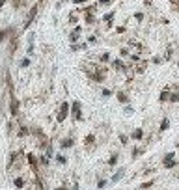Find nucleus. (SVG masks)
I'll return each mask as SVG.
<instances>
[{
    "label": "nucleus",
    "mask_w": 179,
    "mask_h": 190,
    "mask_svg": "<svg viewBox=\"0 0 179 190\" xmlns=\"http://www.w3.org/2000/svg\"><path fill=\"white\" fill-rule=\"evenodd\" d=\"M71 114H73V119H77V121H78V119H82V112H80V103L78 101H75L73 104H71Z\"/></svg>",
    "instance_id": "nucleus-1"
},
{
    "label": "nucleus",
    "mask_w": 179,
    "mask_h": 190,
    "mask_svg": "<svg viewBox=\"0 0 179 190\" xmlns=\"http://www.w3.org/2000/svg\"><path fill=\"white\" fill-rule=\"evenodd\" d=\"M67 112H69V104H67V103H62L60 112H58V121H64V119L67 117Z\"/></svg>",
    "instance_id": "nucleus-2"
},
{
    "label": "nucleus",
    "mask_w": 179,
    "mask_h": 190,
    "mask_svg": "<svg viewBox=\"0 0 179 190\" xmlns=\"http://www.w3.org/2000/svg\"><path fill=\"white\" fill-rule=\"evenodd\" d=\"M177 166V162H174V153H168L166 157H164V168H175Z\"/></svg>",
    "instance_id": "nucleus-3"
},
{
    "label": "nucleus",
    "mask_w": 179,
    "mask_h": 190,
    "mask_svg": "<svg viewBox=\"0 0 179 190\" xmlns=\"http://www.w3.org/2000/svg\"><path fill=\"white\" fill-rule=\"evenodd\" d=\"M10 112H11L13 116L19 114V101L15 99V97H11V101H10Z\"/></svg>",
    "instance_id": "nucleus-4"
},
{
    "label": "nucleus",
    "mask_w": 179,
    "mask_h": 190,
    "mask_svg": "<svg viewBox=\"0 0 179 190\" xmlns=\"http://www.w3.org/2000/svg\"><path fill=\"white\" fill-rule=\"evenodd\" d=\"M36 13H37V8L34 6V8H32V11H30V15H28V21H26V24H24V28H28V26L34 23V17H36Z\"/></svg>",
    "instance_id": "nucleus-5"
},
{
    "label": "nucleus",
    "mask_w": 179,
    "mask_h": 190,
    "mask_svg": "<svg viewBox=\"0 0 179 190\" xmlns=\"http://www.w3.org/2000/svg\"><path fill=\"white\" fill-rule=\"evenodd\" d=\"M28 164L32 166V170L36 172V173L39 172V170H37V160H36V157H34V155H28Z\"/></svg>",
    "instance_id": "nucleus-6"
},
{
    "label": "nucleus",
    "mask_w": 179,
    "mask_h": 190,
    "mask_svg": "<svg viewBox=\"0 0 179 190\" xmlns=\"http://www.w3.org/2000/svg\"><path fill=\"white\" fill-rule=\"evenodd\" d=\"M13 185H15V188H19V190H21V188L24 186V179H23V177H17L15 181H13Z\"/></svg>",
    "instance_id": "nucleus-7"
},
{
    "label": "nucleus",
    "mask_w": 179,
    "mask_h": 190,
    "mask_svg": "<svg viewBox=\"0 0 179 190\" xmlns=\"http://www.w3.org/2000/svg\"><path fill=\"white\" fill-rule=\"evenodd\" d=\"M123 175H125V172H123V170H120V172H116L114 173V177H112V183H118L121 177H123Z\"/></svg>",
    "instance_id": "nucleus-8"
},
{
    "label": "nucleus",
    "mask_w": 179,
    "mask_h": 190,
    "mask_svg": "<svg viewBox=\"0 0 179 190\" xmlns=\"http://www.w3.org/2000/svg\"><path fill=\"white\" fill-rule=\"evenodd\" d=\"M144 136V132H142V129H136L134 132H133V140H140Z\"/></svg>",
    "instance_id": "nucleus-9"
},
{
    "label": "nucleus",
    "mask_w": 179,
    "mask_h": 190,
    "mask_svg": "<svg viewBox=\"0 0 179 190\" xmlns=\"http://www.w3.org/2000/svg\"><path fill=\"white\" fill-rule=\"evenodd\" d=\"M78 34H80V28H75L73 34H71V41H77L78 39Z\"/></svg>",
    "instance_id": "nucleus-10"
},
{
    "label": "nucleus",
    "mask_w": 179,
    "mask_h": 190,
    "mask_svg": "<svg viewBox=\"0 0 179 190\" xmlns=\"http://www.w3.org/2000/svg\"><path fill=\"white\" fill-rule=\"evenodd\" d=\"M71 145H73V140L71 138H65L64 142H62V147H65V149H67V147H71Z\"/></svg>",
    "instance_id": "nucleus-11"
},
{
    "label": "nucleus",
    "mask_w": 179,
    "mask_h": 190,
    "mask_svg": "<svg viewBox=\"0 0 179 190\" xmlns=\"http://www.w3.org/2000/svg\"><path fill=\"white\" fill-rule=\"evenodd\" d=\"M168 97H170V93H168V89H164L162 93H161V101L164 103V101H168Z\"/></svg>",
    "instance_id": "nucleus-12"
},
{
    "label": "nucleus",
    "mask_w": 179,
    "mask_h": 190,
    "mask_svg": "<svg viewBox=\"0 0 179 190\" xmlns=\"http://www.w3.org/2000/svg\"><path fill=\"white\" fill-rule=\"evenodd\" d=\"M170 127V123H168V119H162V123H161V131H166Z\"/></svg>",
    "instance_id": "nucleus-13"
},
{
    "label": "nucleus",
    "mask_w": 179,
    "mask_h": 190,
    "mask_svg": "<svg viewBox=\"0 0 179 190\" xmlns=\"http://www.w3.org/2000/svg\"><path fill=\"white\" fill-rule=\"evenodd\" d=\"M28 134V129H26V127H21V131H19V136L23 138V136H26Z\"/></svg>",
    "instance_id": "nucleus-14"
},
{
    "label": "nucleus",
    "mask_w": 179,
    "mask_h": 190,
    "mask_svg": "<svg viewBox=\"0 0 179 190\" xmlns=\"http://www.w3.org/2000/svg\"><path fill=\"white\" fill-rule=\"evenodd\" d=\"M8 32H10V30H0V43H2V41L6 39V36H8Z\"/></svg>",
    "instance_id": "nucleus-15"
},
{
    "label": "nucleus",
    "mask_w": 179,
    "mask_h": 190,
    "mask_svg": "<svg viewBox=\"0 0 179 190\" xmlns=\"http://www.w3.org/2000/svg\"><path fill=\"white\" fill-rule=\"evenodd\" d=\"M170 95H172V97H168L170 101H174V103H177V101H179V93H170Z\"/></svg>",
    "instance_id": "nucleus-16"
},
{
    "label": "nucleus",
    "mask_w": 179,
    "mask_h": 190,
    "mask_svg": "<svg viewBox=\"0 0 179 190\" xmlns=\"http://www.w3.org/2000/svg\"><path fill=\"white\" fill-rule=\"evenodd\" d=\"M118 99H120L121 103H127V95H125V93H118Z\"/></svg>",
    "instance_id": "nucleus-17"
},
{
    "label": "nucleus",
    "mask_w": 179,
    "mask_h": 190,
    "mask_svg": "<svg viewBox=\"0 0 179 190\" xmlns=\"http://www.w3.org/2000/svg\"><path fill=\"white\" fill-rule=\"evenodd\" d=\"M28 65H30V60L28 58H24L23 62H21V67H28Z\"/></svg>",
    "instance_id": "nucleus-18"
},
{
    "label": "nucleus",
    "mask_w": 179,
    "mask_h": 190,
    "mask_svg": "<svg viewBox=\"0 0 179 190\" xmlns=\"http://www.w3.org/2000/svg\"><path fill=\"white\" fill-rule=\"evenodd\" d=\"M93 140H95L93 136H86V145H92V144H93Z\"/></svg>",
    "instance_id": "nucleus-19"
},
{
    "label": "nucleus",
    "mask_w": 179,
    "mask_h": 190,
    "mask_svg": "<svg viewBox=\"0 0 179 190\" xmlns=\"http://www.w3.org/2000/svg\"><path fill=\"white\" fill-rule=\"evenodd\" d=\"M105 186H106V181L99 179V183H97V188H105Z\"/></svg>",
    "instance_id": "nucleus-20"
},
{
    "label": "nucleus",
    "mask_w": 179,
    "mask_h": 190,
    "mask_svg": "<svg viewBox=\"0 0 179 190\" xmlns=\"http://www.w3.org/2000/svg\"><path fill=\"white\" fill-rule=\"evenodd\" d=\"M116 162H118V157H116V155H114V157H112V158L108 160V164H110V166H114Z\"/></svg>",
    "instance_id": "nucleus-21"
},
{
    "label": "nucleus",
    "mask_w": 179,
    "mask_h": 190,
    "mask_svg": "<svg viewBox=\"0 0 179 190\" xmlns=\"http://www.w3.org/2000/svg\"><path fill=\"white\" fill-rule=\"evenodd\" d=\"M112 65H114V67H116V69H120V67H123V63H121V62H120V60H116V62H114V63H112Z\"/></svg>",
    "instance_id": "nucleus-22"
},
{
    "label": "nucleus",
    "mask_w": 179,
    "mask_h": 190,
    "mask_svg": "<svg viewBox=\"0 0 179 190\" xmlns=\"http://www.w3.org/2000/svg\"><path fill=\"white\" fill-rule=\"evenodd\" d=\"M56 160H58L60 164H65V162H67V160H65V157H60V155H58V157H56Z\"/></svg>",
    "instance_id": "nucleus-23"
},
{
    "label": "nucleus",
    "mask_w": 179,
    "mask_h": 190,
    "mask_svg": "<svg viewBox=\"0 0 179 190\" xmlns=\"http://www.w3.org/2000/svg\"><path fill=\"white\" fill-rule=\"evenodd\" d=\"M151 185H153V183H151V181H146V183H144V185H142V188H149Z\"/></svg>",
    "instance_id": "nucleus-24"
},
{
    "label": "nucleus",
    "mask_w": 179,
    "mask_h": 190,
    "mask_svg": "<svg viewBox=\"0 0 179 190\" xmlns=\"http://www.w3.org/2000/svg\"><path fill=\"white\" fill-rule=\"evenodd\" d=\"M120 140H121V144H127V136H123V134H121Z\"/></svg>",
    "instance_id": "nucleus-25"
},
{
    "label": "nucleus",
    "mask_w": 179,
    "mask_h": 190,
    "mask_svg": "<svg viewBox=\"0 0 179 190\" xmlns=\"http://www.w3.org/2000/svg\"><path fill=\"white\" fill-rule=\"evenodd\" d=\"M108 2H112V0H101L99 4H101V6H105V4H108Z\"/></svg>",
    "instance_id": "nucleus-26"
},
{
    "label": "nucleus",
    "mask_w": 179,
    "mask_h": 190,
    "mask_svg": "<svg viewBox=\"0 0 179 190\" xmlns=\"http://www.w3.org/2000/svg\"><path fill=\"white\" fill-rule=\"evenodd\" d=\"M73 2H75V4H82V2H84V0H73Z\"/></svg>",
    "instance_id": "nucleus-27"
},
{
    "label": "nucleus",
    "mask_w": 179,
    "mask_h": 190,
    "mask_svg": "<svg viewBox=\"0 0 179 190\" xmlns=\"http://www.w3.org/2000/svg\"><path fill=\"white\" fill-rule=\"evenodd\" d=\"M4 2H6V0H0V8H2V4H4Z\"/></svg>",
    "instance_id": "nucleus-28"
},
{
    "label": "nucleus",
    "mask_w": 179,
    "mask_h": 190,
    "mask_svg": "<svg viewBox=\"0 0 179 190\" xmlns=\"http://www.w3.org/2000/svg\"><path fill=\"white\" fill-rule=\"evenodd\" d=\"M58 190H67V188H64V186H62V188H58Z\"/></svg>",
    "instance_id": "nucleus-29"
},
{
    "label": "nucleus",
    "mask_w": 179,
    "mask_h": 190,
    "mask_svg": "<svg viewBox=\"0 0 179 190\" xmlns=\"http://www.w3.org/2000/svg\"><path fill=\"white\" fill-rule=\"evenodd\" d=\"M0 10H2V8H0Z\"/></svg>",
    "instance_id": "nucleus-30"
}]
</instances>
